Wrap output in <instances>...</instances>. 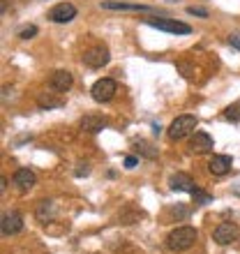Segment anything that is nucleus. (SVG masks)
Listing matches in <instances>:
<instances>
[{
    "label": "nucleus",
    "mask_w": 240,
    "mask_h": 254,
    "mask_svg": "<svg viewBox=\"0 0 240 254\" xmlns=\"http://www.w3.org/2000/svg\"><path fill=\"white\" fill-rule=\"evenodd\" d=\"M196 229L194 227H176L171 234L167 236V248L171 252H185L196 243Z\"/></svg>",
    "instance_id": "obj_1"
},
{
    "label": "nucleus",
    "mask_w": 240,
    "mask_h": 254,
    "mask_svg": "<svg viewBox=\"0 0 240 254\" xmlns=\"http://www.w3.org/2000/svg\"><path fill=\"white\" fill-rule=\"evenodd\" d=\"M194 129H196V116H178L171 125H169V139L171 141H180V139H187L189 134H194Z\"/></svg>",
    "instance_id": "obj_2"
},
{
    "label": "nucleus",
    "mask_w": 240,
    "mask_h": 254,
    "mask_svg": "<svg viewBox=\"0 0 240 254\" xmlns=\"http://www.w3.org/2000/svg\"><path fill=\"white\" fill-rule=\"evenodd\" d=\"M143 23L157 28V30H164V33H174V35H189L192 33V28L187 26V23L176 21V19H155V16H150V19H143Z\"/></svg>",
    "instance_id": "obj_3"
},
{
    "label": "nucleus",
    "mask_w": 240,
    "mask_h": 254,
    "mask_svg": "<svg viewBox=\"0 0 240 254\" xmlns=\"http://www.w3.org/2000/svg\"><path fill=\"white\" fill-rule=\"evenodd\" d=\"M116 90H118V83L107 76V79H100L93 88H90V95H93V100L97 102V104H107V102L114 100Z\"/></svg>",
    "instance_id": "obj_4"
},
{
    "label": "nucleus",
    "mask_w": 240,
    "mask_h": 254,
    "mask_svg": "<svg viewBox=\"0 0 240 254\" xmlns=\"http://www.w3.org/2000/svg\"><path fill=\"white\" fill-rule=\"evenodd\" d=\"M109 61H111V56H109V49L104 47V44H95V47H90L88 51H83V63H86L88 67H93V69L104 67Z\"/></svg>",
    "instance_id": "obj_5"
},
{
    "label": "nucleus",
    "mask_w": 240,
    "mask_h": 254,
    "mask_svg": "<svg viewBox=\"0 0 240 254\" xmlns=\"http://www.w3.org/2000/svg\"><path fill=\"white\" fill-rule=\"evenodd\" d=\"M47 16L54 23H69L72 19H76V7L72 2H58V5H54L49 9Z\"/></svg>",
    "instance_id": "obj_6"
},
{
    "label": "nucleus",
    "mask_w": 240,
    "mask_h": 254,
    "mask_svg": "<svg viewBox=\"0 0 240 254\" xmlns=\"http://www.w3.org/2000/svg\"><path fill=\"white\" fill-rule=\"evenodd\" d=\"M0 229H2V236H14L23 231V215L19 210H9V213L2 215V222H0Z\"/></svg>",
    "instance_id": "obj_7"
},
{
    "label": "nucleus",
    "mask_w": 240,
    "mask_h": 254,
    "mask_svg": "<svg viewBox=\"0 0 240 254\" xmlns=\"http://www.w3.org/2000/svg\"><path fill=\"white\" fill-rule=\"evenodd\" d=\"M238 236H240L238 227L231 224V222H222L220 227L213 231L215 243H220V245H231L234 241H238Z\"/></svg>",
    "instance_id": "obj_8"
},
{
    "label": "nucleus",
    "mask_w": 240,
    "mask_h": 254,
    "mask_svg": "<svg viewBox=\"0 0 240 254\" xmlns=\"http://www.w3.org/2000/svg\"><path fill=\"white\" fill-rule=\"evenodd\" d=\"M102 9H111V12H155L150 5H139V2H118V0H102Z\"/></svg>",
    "instance_id": "obj_9"
},
{
    "label": "nucleus",
    "mask_w": 240,
    "mask_h": 254,
    "mask_svg": "<svg viewBox=\"0 0 240 254\" xmlns=\"http://www.w3.org/2000/svg\"><path fill=\"white\" fill-rule=\"evenodd\" d=\"M74 79H72V74L67 72V69H58V72L51 74V79H49V88L54 90V93H67L69 88H72Z\"/></svg>",
    "instance_id": "obj_10"
},
{
    "label": "nucleus",
    "mask_w": 240,
    "mask_h": 254,
    "mask_svg": "<svg viewBox=\"0 0 240 254\" xmlns=\"http://www.w3.org/2000/svg\"><path fill=\"white\" fill-rule=\"evenodd\" d=\"M234 167V160L229 155H213L210 162H208V171L213 176H227Z\"/></svg>",
    "instance_id": "obj_11"
},
{
    "label": "nucleus",
    "mask_w": 240,
    "mask_h": 254,
    "mask_svg": "<svg viewBox=\"0 0 240 254\" xmlns=\"http://www.w3.org/2000/svg\"><path fill=\"white\" fill-rule=\"evenodd\" d=\"M189 148H192L194 153H210L215 148V141L208 132H194L192 141H189Z\"/></svg>",
    "instance_id": "obj_12"
},
{
    "label": "nucleus",
    "mask_w": 240,
    "mask_h": 254,
    "mask_svg": "<svg viewBox=\"0 0 240 254\" xmlns=\"http://www.w3.org/2000/svg\"><path fill=\"white\" fill-rule=\"evenodd\" d=\"M107 125H109L107 118H104V116H97V114H88L81 118V129H83V132H90V134L102 132Z\"/></svg>",
    "instance_id": "obj_13"
},
{
    "label": "nucleus",
    "mask_w": 240,
    "mask_h": 254,
    "mask_svg": "<svg viewBox=\"0 0 240 254\" xmlns=\"http://www.w3.org/2000/svg\"><path fill=\"white\" fill-rule=\"evenodd\" d=\"M169 185H171V190L174 192H189V194H194L196 192V183L189 178V176H185V174H174L171 176V181H169Z\"/></svg>",
    "instance_id": "obj_14"
},
{
    "label": "nucleus",
    "mask_w": 240,
    "mask_h": 254,
    "mask_svg": "<svg viewBox=\"0 0 240 254\" xmlns=\"http://www.w3.org/2000/svg\"><path fill=\"white\" fill-rule=\"evenodd\" d=\"M12 181H14V185H16V190L28 192V190L37 183V176H35V171H30V169H19V171L14 174Z\"/></svg>",
    "instance_id": "obj_15"
},
{
    "label": "nucleus",
    "mask_w": 240,
    "mask_h": 254,
    "mask_svg": "<svg viewBox=\"0 0 240 254\" xmlns=\"http://www.w3.org/2000/svg\"><path fill=\"white\" fill-rule=\"evenodd\" d=\"M134 148H136V153L143 155L146 160H155V157H157V148H155L150 141H146V139L134 141Z\"/></svg>",
    "instance_id": "obj_16"
},
{
    "label": "nucleus",
    "mask_w": 240,
    "mask_h": 254,
    "mask_svg": "<svg viewBox=\"0 0 240 254\" xmlns=\"http://www.w3.org/2000/svg\"><path fill=\"white\" fill-rule=\"evenodd\" d=\"M37 220L40 222H49L51 217L56 215V206H54V201H42L40 206H37Z\"/></svg>",
    "instance_id": "obj_17"
},
{
    "label": "nucleus",
    "mask_w": 240,
    "mask_h": 254,
    "mask_svg": "<svg viewBox=\"0 0 240 254\" xmlns=\"http://www.w3.org/2000/svg\"><path fill=\"white\" fill-rule=\"evenodd\" d=\"M37 104H40V109H58V107H62L65 102L60 100V97H51V93H47V95H40V97H37Z\"/></svg>",
    "instance_id": "obj_18"
},
{
    "label": "nucleus",
    "mask_w": 240,
    "mask_h": 254,
    "mask_svg": "<svg viewBox=\"0 0 240 254\" xmlns=\"http://www.w3.org/2000/svg\"><path fill=\"white\" fill-rule=\"evenodd\" d=\"M224 118L231 123H240V102H234L231 107L224 109Z\"/></svg>",
    "instance_id": "obj_19"
},
{
    "label": "nucleus",
    "mask_w": 240,
    "mask_h": 254,
    "mask_svg": "<svg viewBox=\"0 0 240 254\" xmlns=\"http://www.w3.org/2000/svg\"><path fill=\"white\" fill-rule=\"evenodd\" d=\"M192 196H194V203H199V206H206V203H213V194L201 192V190H196V192H194Z\"/></svg>",
    "instance_id": "obj_20"
},
{
    "label": "nucleus",
    "mask_w": 240,
    "mask_h": 254,
    "mask_svg": "<svg viewBox=\"0 0 240 254\" xmlns=\"http://www.w3.org/2000/svg\"><path fill=\"white\" fill-rule=\"evenodd\" d=\"M35 35H37V26H23L19 30V37H21V40H33Z\"/></svg>",
    "instance_id": "obj_21"
},
{
    "label": "nucleus",
    "mask_w": 240,
    "mask_h": 254,
    "mask_svg": "<svg viewBox=\"0 0 240 254\" xmlns=\"http://www.w3.org/2000/svg\"><path fill=\"white\" fill-rule=\"evenodd\" d=\"M187 14H192V16H199V19H208L210 14H208L206 7H187Z\"/></svg>",
    "instance_id": "obj_22"
},
{
    "label": "nucleus",
    "mask_w": 240,
    "mask_h": 254,
    "mask_svg": "<svg viewBox=\"0 0 240 254\" xmlns=\"http://www.w3.org/2000/svg\"><path fill=\"white\" fill-rule=\"evenodd\" d=\"M76 167H79L76 171H74V174H76V178H81V176H88V174H90V167H88L86 162H79Z\"/></svg>",
    "instance_id": "obj_23"
},
{
    "label": "nucleus",
    "mask_w": 240,
    "mask_h": 254,
    "mask_svg": "<svg viewBox=\"0 0 240 254\" xmlns=\"http://www.w3.org/2000/svg\"><path fill=\"white\" fill-rule=\"evenodd\" d=\"M136 162H139V160L129 155V157H125V167H127V169H134V167H136Z\"/></svg>",
    "instance_id": "obj_24"
},
{
    "label": "nucleus",
    "mask_w": 240,
    "mask_h": 254,
    "mask_svg": "<svg viewBox=\"0 0 240 254\" xmlns=\"http://www.w3.org/2000/svg\"><path fill=\"white\" fill-rule=\"evenodd\" d=\"M229 44L236 47V49H240V35H231V37H229Z\"/></svg>",
    "instance_id": "obj_25"
},
{
    "label": "nucleus",
    "mask_w": 240,
    "mask_h": 254,
    "mask_svg": "<svg viewBox=\"0 0 240 254\" xmlns=\"http://www.w3.org/2000/svg\"><path fill=\"white\" fill-rule=\"evenodd\" d=\"M5 190H7V181H5V178H0V192L5 194Z\"/></svg>",
    "instance_id": "obj_26"
}]
</instances>
